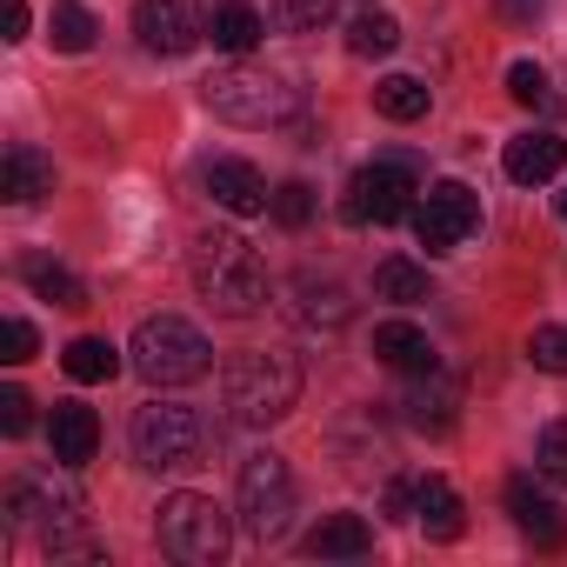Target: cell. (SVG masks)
<instances>
[{
  "mask_svg": "<svg viewBox=\"0 0 567 567\" xmlns=\"http://www.w3.org/2000/svg\"><path fill=\"white\" fill-rule=\"evenodd\" d=\"M187 274H194L200 301H207L214 315H227V321H247V315H260V301H267V267H260V254H254L240 234H227V227H207V234L194 240Z\"/></svg>",
  "mask_w": 567,
  "mask_h": 567,
  "instance_id": "obj_1",
  "label": "cell"
},
{
  "mask_svg": "<svg viewBox=\"0 0 567 567\" xmlns=\"http://www.w3.org/2000/svg\"><path fill=\"white\" fill-rule=\"evenodd\" d=\"M207 107L227 121V127H288L295 114H301V87L288 81V74H274V68H260V61H234V68H220V74H207Z\"/></svg>",
  "mask_w": 567,
  "mask_h": 567,
  "instance_id": "obj_2",
  "label": "cell"
},
{
  "mask_svg": "<svg viewBox=\"0 0 567 567\" xmlns=\"http://www.w3.org/2000/svg\"><path fill=\"white\" fill-rule=\"evenodd\" d=\"M295 401H301V361L288 348H254L227 361V414L240 427H267L280 414H295Z\"/></svg>",
  "mask_w": 567,
  "mask_h": 567,
  "instance_id": "obj_3",
  "label": "cell"
},
{
  "mask_svg": "<svg viewBox=\"0 0 567 567\" xmlns=\"http://www.w3.org/2000/svg\"><path fill=\"white\" fill-rule=\"evenodd\" d=\"M127 354H134V374H141L147 388H187V381H200V374L214 368L207 334H200L194 321H181V315H154V321H141Z\"/></svg>",
  "mask_w": 567,
  "mask_h": 567,
  "instance_id": "obj_4",
  "label": "cell"
},
{
  "mask_svg": "<svg viewBox=\"0 0 567 567\" xmlns=\"http://www.w3.org/2000/svg\"><path fill=\"white\" fill-rule=\"evenodd\" d=\"M154 540H161V554H174L187 567H214L234 547V520H227V507L214 494H187L181 487V494H167L154 507Z\"/></svg>",
  "mask_w": 567,
  "mask_h": 567,
  "instance_id": "obj_5",
  "label": "cell"
},
{
  "mask_svg": "<svg viewBox=\"0 0 567 567\" xmlns=\"http://www.w3.org/2000/svg\"><path fill=\"white\" fill-rule=\"evenodd\" d=\"M421 200V161L414 154H381L368 167H354L348 194H341V220L348 227H394L408 220Z\"/></svg>",
  "mask_w": 567,
  "mask_h": 567,
  "instance_id": "obj_6",
  "label": "cell"
},
{
  "mask_svg": "<svg viewBox=\"0 0 567 567\" xmlns=\"http://www.w3.org/2000/svg\"><path fill=\"white\" fill-rule=\"evenodd\" d=\"M127 434H134V461L154 467V474L200 467V454H207V421L194 408H181V401H147Z\"/></svg>",
  "mask_w": 567,
  "mask_h": 567,
  "instance_id": "obj_7",
  "label": "cell"
},
{
  "mask_svg": "<svg viewBox=\"0 0 567 567\" xmlns=\"http://www.w3.org/2000/svg\"><path fill=\"white\" fill-rule=\"evenodd\" d=\"M288 520H295V474H288L280 454L260 447V454L240 461V527L254 540H280Z\"/></svg>",
  "mask_w": 567,
  "mask_h": 567,
  "instance_id": "obj_8",
  "label": "cell"
},
{
  "mask_svg": "<svg viewBox=\"0 0 567 567\" xmlns=\"http://www.w3.org/2000/svg\"><path fill=\"white\" fill-rule=\"evenodd\" d=\"M408 220H414V240L427 254H454L467 234H481V200L461 181H434V187H421V200H414Z\"/></svg>",
  "mask_w": 567,
  "mask_h": 567,
  "instance_id": "obj_9",
  "label": "cell"
},
{
  "mask_svg": "<svg viewBox=\"0 0 567 567\" xmlns=\"http://www.w3.org/2000/svg\"><path fill=\"white\" fill-rule=\"evenodd\" d=\"M134 34L147 54H194L207 41V14L194 0H134Z\"/></svg>",
  "mask_w": 567,
  "mask_h": 567,
  "instance_id": "obj_10",
  "label": "cell"
},
{
  "mask_svg": "<svg viewBox=\"0 0 567 567\" xmlns=\"http://www.w3.org/2000/svg\"><path fill=\"white\" fill-rule=\"evenodd\" d=\"M200 187H207V200L227 207V214H267V207H274L260 167H254V161H234V154L207 161V167H200Z\"/></svg>",
  "mask_w": 567,
  "mask_h": 567,
  "instance_id": "obj_11",
  "label": "cell"
},
{
  "mask_svg": "<svg viewBox=\"0 0 567 567\" xmlns=\"http://www.w3.org/2000/svg\"><path fill=\"white\" fill-rule=\"evenodd\" d=\"M401 421H408L414 434H447V427L461 421V381L441 374V368L414 374V388L401 394Z\"/></svg>",
  "mask_w": 567,
  "mask_h": 567,
  "instance_id": "obj_12",
  "label": "cell"
},
{
  "mask_svg": "<svg viewBox=\"0 0 567 567\" xmlns=\"http://www.w3.org/2000/svg\"><path fill=\"white\" fill-rule=\"evenodd\" d=\"M507 514H514V527L534 540V547H567V507L560 501H547L540 487H534V474H514L507 481Z\"/></svg>",
  "mask_w": 567,
  "mask_h": 567,
  "instance_id": "obj_13",
  "label": "cell"
},
{
  "mask_svg": "<svg viewBox=\"0 0 567 567\" xmlns=\"http://www.w3.org/2000/svg\"><path fill=\"white\" fill-rule=\"evenodd\" d=\"M288 315H295L308 334H341V328L354 321V301H348L341 280H315V274H301L295 288H288Z\"/></svg>",
  "mask_w": 567,
  "mask_h": 567,
  "instance_id": "obj_14",
  "label": "cell"
},
{
  "mask_svg": "<svg viewBox=\"0 0 567 567\" xmlns=\"http://www.w3.org/2000/svg\"><path fill=\"white\" fill-rule=\"evenodd\" d=\"M48 441H54V461H61V467H87L94 447H101V421H94V408H81V401H54V414H48Z\"/></svg>",
  "mask_w": 567,
  "mask_h": 567,
  "instance_id": "obj_15",
  "label": "cell"
},
{
  "mask_svg": "<svg viewBox=\"0 0 567 567\" xmlns=\"http://www.w3.org/2000/svg\"><path fill=\"white\" fill-rule=\"evenodd\" d=\"M374 361L381 368H394V374H427V368H441V354H434V341L414 328V321H381L374 328Z\"/></svg>",
  "mask_w": 567,
  "mask_h": 567,
  "instance_id": "obj_16",
  "label": "cell"
},
{
  "mask_svg": "<svg viewBox=\"0 0 567 567\" xmlns=\"http://www.w3.org/2000/svg\"><path fill=\"white\" fill-rule=\"evenodd\" d=\"M560 161H567V141L560 134H547V127H534V134H520V141H507V181H520V187H540V181H554L560 174Z\"/></svg>",
  "mask_w": 567,
  "mask_h": 567,
  "instance_id": "obj_17",
  "label": "cell"
},
{
  "mask_svg": "<svg viewBox=\"0 0 567 567\" xmlns=\"http://www.w3.org/2000/svg\"><path fill=\"white\" fill-rule=\"evenodd\" d=\"M414 520H421L427 540H461L467 507H461V494H454L441 474H421V481H414Z\"/></svg>",
  "mask_w": 567,
  "mask_h": 567,
  "instance_id": "obj_18",
  "label": "cell"
},
{
  "mask_svg": "<svg viewBox=\"0 0 567 567\" xmlns=\"http://www.w3.org/2000/svg\"><path fill=\"white\" fill-rule=\"evenodd\" d=\"M0 194H8L14 207H28V200L54 194V161H48L41 147L14 141V147H8V161H0Z\"/></svg>",
  "mask_w": 567,
  "mask_h": 567,
  "instance_id": "obj_19",
  "label": "cell"
},
{
  "mask_svg": "<svg viewBox=\"0 0 567 567\" xmlns=\"http://www.w3.org/2000/svg\"><path fill=\"white\" fill-rule=\"evenodd\" d=\"M260 34H267V21H260L254 0H220V8L207 14V41H214L220 54H254Z\"/></svg>",
  "mask_w": 567,
  "mask_h": 567,
  "instance_id": "obj_20",
  "label": "cell"
},
{
  "mask_svg": "<svg viewBox=\"0 0 567 567\" xmlns=\"http://www.w3.org/2000/svg\"><path fill=\"white\" fill-rule=\"evenodd\" d=\"M374 547V527L361 514H321V527L308 534V554L315 560H361Z\"/></svg>",
  "mask_w": 567,
  "mask_h": 567,
  "instance_id": "obj_21",
  "label": "cell"
},
{
  "mask_svg": "<svg viewBox=\"0 0 567 567\" xmlns=\"http://www.w3.org/2000/svg\"><path fill=\"white\" fill-rule=\"evenodd\" d=\"M21 280L41 295V301H54V308H87V288L54 260V254H21Z\"/></svg>",
  "mask_w": 567,
  "mask_h": 567,
  "instance_id": "obj_22",
  "label": "cell"
},
{
  "mask_svg": "<svg viewBox=\"0 0 567 567\" xmlns=\"http://www.w3.org/2000/svg\"><path fill=\"white\" fill-rule=\"evenodd\" d=\"M61 368H68V381H81V388H101V381H114V374H121V348H107L101 334H81V341H68Z\"/></svg>",
  "mask_w": 567,
  "mask_h": 567,
  "instance_id": "obj_23",
  "label": "cell"
},
{
  "mask_svg": "<svg viewBox=\"0 0 567 567\" xmlns=\"http://www.w3.org/2000/svg\"><path fill=\"white\" fill-rule=\"evenodd\" d=\"M374 301H394V308H414V301H427V267H414V260H381L374 267Z\"/></svg>",
  "mask_w": 567,
  "mask_h": 567,
  "instance_id": "obj_24",
  "label": "cell"
},
{
  "mask_svg": "<svg viewBox=\"0 0 567 567\" xmlns=\"http://www.w3.org/2000/svg\"><path fill=\"white\" fill-rule=\"evenodd\" d=\"M394 41H401V21L381 14V8H368V14L348 21V54L354 61H381V54H394Z\"/></svg>",
  "mask_w": 567,
  "mask_h": 567,
  "instance_id": "obj_25",
  "label": "cell"
},
{
  "mask_svg": "<svg viewBox=\"0 0 567 567\" xmlns=\"http://www.w3.org/2000/svg\"><path fill=\"white\" fill-rule=\"evenodd\" d=\"M427 101H434V94H427L414 74H388V81L374 87V107H381L388 121H401V127H408V121H421V114H427Z\"/></svg>",
  "mask_w": 567,
  "mask_h": 567,
  "instance_id": "obj_26",
  "label": "cell"
},
{
  "mask_svg": "<svg viewBox=\"0 0 567 567\" xmlns=\"http://www.w3.org/2000/svg\"><path fill=\"white\" fill-rule=\"evenodd\" d=\"M94 34H101V21H94L87 8H74V0H61V8L48 14V41H54L61 54H87Z\"/></svg>",
  "mask_w": 567,
  "mask_h": 567,
  "instance_id": "obj_27",
  "label": "cell"
},
{
  "mask_svg": "<svg viewBox=\"0 0 567 567\" xmlns=\"http://www.w3.org/2000/svg\"><path fill=\"white\" fill-rule=\"evenodd\" d=\"M534 474L567 487V421H547V427L534 434Z\"/></svg>",
  "mask_w": 567,
  "mask_h": 567,
  "instance_id": "obj_28",
  "label": "cell"
},
{
  "mask_svg": "<svg viewBox=\"0 0 567 567\" xmlns=\"http://www.w3.org/2000/svg\"><path fill=\"white\" fill-rule=\"evenodd\" d=\"M334 8H341V0H274V21L288 34H315V28L334 21Z\"/></svg>",
  "mask_w": 567,
  "mask_h": 567,
  "instance_id": "obj_29",
  "label": "cell"
},
{
  "mask_svg": "<svg viewBox=\"0 0 567 567\" xmlns=\"http://www.w3.org/2000/svg\"><path fill=\"white\" fill-rule=\"evenodd\" d=\"M507 94H514L520 107H554V81H547V68H534V61H514V68H507Z\"/></svg>",
  "mask_w": 567,
  "mask_h": 567,
  "instance_id": "obj_30",
  "label": "cell"
},
{
  "mask_svg": "<svg viewBox=\"0 0 567 567\" xmlns=\"http://www.w3.org/2000/svg\"><path fill=\"white\" fill-rule=\"evenodd\" d=\"M280 227H308L315 220V187L308 181H288V187H274V207H267Z\"/></svg>",
  "mask_w": 567,
  "mask_h": 567,
  "instance_id": "obj_31",
  "label": "cell"
},
{
  "mask_svg": "<svg viewBox=\"0 0 567 567\" xmlns=\"http://www.w3.org/2000/svg\"><path fill=\"white\" fill-rule=\"evenodd\" d=\"M527 361L540 374H567V328H534L527 334Z\"/></svg>",
  "mask_w": 567,
  "mask_h": 567,
  "instance_id": "obj_32",
  "label": "cell"
},
{
  "mask_svg": "<svg viewBox=\"0 0 567 567\" xmlns=\"http://www.w3.org/2000/svg\"><path fill=\"white\" fill-rule=\"evenodd\" d=\"M0 427H8V434H28L34 427V401L21 388H0Z\"/></svg>",
  "mask_w": 567,
  "mask_h": 567,
  "instance_id": "obj_33",
  "label": "cell"
},
{
  "mask_svg": "<svg viewBox=\"0 0 567 567\" xmlns=\"http://www.w3.org/2000/svg\"><path fill=\"white\" fill-rule=\"evenodd\" d=\"M0 341H8V361H34V348H41V341H34V328H28L21 315L0 328Z\"/></svg>",
  "mask_w": 567,
  "mask_h": 567,
  "instance_id": "obj_34",
  "label": "cell"
},
{
  "mask_svg": "<svg viewBox=\"0 0 567 567\" xmlns=\"http://www.w3.org/2000/svg\"><path fill=\"white\" fill-rule=\"evenodd\" d=\"M501 8V21H514V28H534L540 14H547V0H494Z\"/></svg>",
  "mask_w": 567,
  "mask_h": 567,
  "instance_id": "obj_35",
  "label": "cell"
},
{
  "mask_svg": "<svg viewBox=\"0 0 567 567\" xmlns=\"http://www.w3.org/2000/svg\"><path fill=\"white\" fill-rule=\"evenodd\" d=\"M0 14H8V41H28V0H0Z\"/></svg>",
  "mask_w": 567,
  "mask_h": 567,
  "instance_id": "obj_36",
  "label": "cell"
},
{
  "mask_svg": "<svg viewBox=\"0 0 567 567\" xmlns=\"http://www.w3.org/2000/svg\"><path fill=\"white\" fill-rule=\"evenodd\" d=\"M560 220H567V187H560Z\"/></svg>",
  "mask_w": 567,
  "mask_h": 567,
  "instance_id": "obj_37",
  "label": "cell"
}]
</instances>
